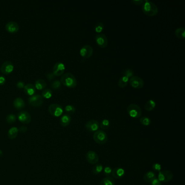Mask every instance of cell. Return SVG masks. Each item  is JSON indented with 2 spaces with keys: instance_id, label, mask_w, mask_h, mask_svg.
Returning <instances> with one entry per match:
<instances>
[{
  "instance_id": "37",
  "label": "cell",
  "mask_w": 185,
  "mask_h": 185,
  "mask_svg": "<svg viewBox=\"0 0 185 185\" xmlns=\"http://www.w3.org/2000/svg\"><path fill=\"white\" fill-rule=\"evenodd\" d=\"M103 170L104 174L106 177H109V176H110V175L111 174L112 169H111V168H110V167L106 166L104 168H103Z\"/></svg>"
},
{
  "instance_id": "9",
  "label": "cell",
  "mask_w": 185,
  "mask_h": 185,
  "mask_svg": "<svg viewBox=\"0 0 185 185\" xmlns=\"http://www.w3.org/2000/svg\"><path fill=\"white\" fill-rule=\"evenodd\" d=\"M85 127L89 132H96L99 128V123L96 119H91L85 123Z\"/></svg>"
},
{
  "instance_id": "8",
  "label": "cell",
  "mask_w": 185,
  "mask_h": 185,
  "mask_svg": "<svg viewBox=\"0 0 185 185\" xmlns=\"http://www.w3.org/2000/svg\"><path fill=\"white\" fill-rule=\"evenodd\" d=\"M80 55L83 58L88 59L92 56L93 49L89 45H85L80 48Z\"/></svg>"
},
{
  "instance_id": "18",
  "label": "cell",
  "mask_w": 185,
  "mask_h": 185,
  "mask_svg": "<svg viewBox=\"0 0 185 185\" xmlns=\"http://www.w3.org/2000/svg\"><path fill=\"white\" fill-rule=\"evenodd\" d=\"M24 89L25 93L30 96L34 95L36 91V88L35 87L34 85L31 83L26 85Z\"/></svg>"
},
{
  "instance_id": "21",
  "label": "cell",
  "mask_w": 185,
  "mask_h": 185,
  "mask_svg": "<svg viewBox=\"0 0 185 185\" xmlns=\"http://www.w3.org/2000/svg\"><path fill=\"white\" fill-rule=\"evenodd\" d=\"M14 107L17 109H21L24 107L25 102L24 99L21 97H17L13 102Z\"/></svg>"
},
{
  "instance_id": "2",
  "label": "cell",
  "mask_w": 185,
  "mask_h": 185,
  "mask_svg": "<svg viewBox=\"0 0 185 185\" xmlns=\"http://www.w3.org/2000/svg\"><path fill=\"white\" fill-rule=\"evenodd\" d=\"M60 82L63 85L70 88H74L77 85V80L76 77L70 72L63 74Z\"/></svg>"
},
{
  "instance_id": "36",
  "label": "cell",
  "mask_w": 185,
  "mask_h": 185,
  "mask_svg": "<svg viewBox=\"0 0 185 185\" xmlns=\"http://www.w3.org/2000/svg\"><path fill=\"white\" fill-rule=\"evenodd\" d=\"M61 83L58 80H56L51 83V87L54 89H58L61 87Z\"/></svg>"
},
{
  "instance_id": "4",
  "label": "cell",
  "mask_w": 185,
  "mask_h": 185,
  "mask_svg": "<svg viewBox=\"0 0 185 185\" xmlns=\"http://www.w3.org/2000/svg\"><path fill=\"white\" fill-rule=\"evenodd\" d=\"M127 112L130 116L134 118H138L142 115V110L136 104H130L127 107Z\"/></svg>"
},
{
  "instance_id": "32",
  "label": "cell",
  "mask_w": 185,
  "mask_h": 185,
  "mask_svg": "<svg viewBox=\"0 0 185 185\" xmlns=\"http://www.w3.org/2000/svg\"><path fill=\"white\" fill-rule=\"evenodd\" d=\"M141 124H142L144 126H148L151 123V119L147 116L142 117L140 119Z\"/></svg>"
},
{
  "instance_id": "33",
  "label": "cell",
  "mask_w": 185,
  "mask_h": 185,
  "mask_svg": "<svg viewBox=\"0 0 185 185\" xmlns=\"http://www.w3.org/2000/svg\"><path fill=\"white\" fill-rule=\"evenodd\" d=\"M65 110L68 115H69V114H74L76 111V109L74 106L72 105H67L65 107Z\"/></svg>"
},
{
  "instance_id": "23",
  "label": "cell",
  "mask_w": 185,
  "mask_h": 185,
  "mask_svg": "<svg viewBox=\"0 0 185 185\" xmlns=\"http://www.w3.org/2000/svg\"><path fill=\"white\" fill-rule=\"evenodd\" d=\"M19 132V129L16 127H12L8 130V136L11 140L15 139L17 137Z\"/></svg>"
},
{
  "instance_id": "22",
  "label": "cell",
  "mask_w": 185,
  "mask_h": 185,
  "mask_svg": "<svg viewBox=\"0 0 185 185\" xmlns=\"http://www.w3.org/2000/svg\"><path fill=\"white\" fill-rule=\"evenodd\" d=\"M99 185H115V181L110 176L106 177L101 180Z\"/></svg>"
},
{
  "instance_id": "3",
  "label": "cell",
  "mask_w": 185,
  "mask_h": 185,
  "mask_svg": "<svg viewBox=\"0 0 185 185\" xmlns=\"http://www.w3.org/2000/svg\"><path fill=\"white\" fill-rule=\"evenodd\" d=\"M93 139L96 143L100 145H103L107 142L108 137L106 133L103 130H98L95 132L93 135Z\"/></svg>"
},
{
  "instance_id": "43",
  "label": "cell",
  "mask_w": 185,
  "mask_h": 185,
  "mask_svg": "<svg viewBox=\"0 0 185 185\" xmlns=\"http://www.w3.org/2000/svg\"><path fill=\"white\" fill-rule=\"evenodd\" d=\"M27 130V128L25 126H21L19 129V131L21 133H25L26 132Z\"/></svg>"
},
{
  "instance_id": "24",
  "label": "cell",
  "mask_w": 185,
  "mask_h": 185,
  "mask_svg": "<svg viewBox=\"0 0 185 185\" xmlns=\"http://www.w3.org/2000/svg\"><path fill=\"white\" fill-rule=\"evenodd\" d=\"M174 34L175 37L180 39H183L185 37V28L183 27H179L177 29H175L174 32Z\"/></svg>"
},
{
  "instance_id": "1",
  "label": "cell",
  "mask_w": 185,
  "mask_h": 185,
  "mask_svg": "<svg viewBox=\"0 0 185 185\" xmlns=\"http://www.w3.org/2000/svg\"><path fill=\"white\" fill-rule=\"evenodd\" d=\"M142 10L143 13L149 16H155L159 12L157 5L154 3L148 0H144L142 5Z\"/></svg>"
},
{
  "instance_id": "19",
  "label": "cell",
  "mask_w": 185,
  "mask_h": 185,
  "mask_svg": "<svg viewBox=\"0 0 185 185\" xmlns=\"http://www.w3.org/2000/svg\"><path fill=\"white\" fill-rule=\"evenodd\" d=\"M71 121V117L68 114L63 115L60 119V123L63 127H67Z\"/></svg>"
},
{
  "instance_id": "28",
  "label": "cell",
  "mask_w": 185,
  "mask_h": 185,
  "mask_svg": "<svg viewBox=\"0 0 185 185\" xmlns=\"http://www.w3.org/2000/svg\"><path fill=\"white\" fill-rule=\"evenodd\" d=\"M103 166L102 164H97L92 168V173L95 175L99 174L103 171Z\"/></svg>"
},
{
  "instance_id": "34",
  "label": "cell",
  "mask_w": 185,
  "mask_h": 185,
  "mask_svg": "<svg viewBox=\"0 0 185 185\" xmlns=\"http://www.w3.org/2000/svg\"><path fill=\"white\" fill-rule=\"evenodd\" d=\"M6 121L8 123H10V124L13 123L14 122H16V116L14 114H9L6 117Z\"/></svg>"
},
{
  "instance_id": "39",
  "label": "cell",
  "mask_w": 185,
  "mask_h": 185,
  "mask_svg": "<svg viewBox=\"0 0 185 185\" xmlns=\"http://www.w3.org/2000/svg\"><path fill=\"white\" fill-rule=\"evenodd\" d=\"M150 183L151 185H162L161 182H160L157 177L152 180Z\"/></svg>"
},
{
  "instance_id": "25",
  "label": "cell",
  "mask_w": 185,
  "mask_h": 185,
  "mask_svg": "<svg viewBox=\"0 0 185 185\" xmlns=\"http://www.w3.org/2000/svg\"><path fill=\"white\" fill-rule=\"evenodd\" d=\"M47 83L45 80L43 79H38L35 81V87L37 90H42L46 87Z\"/></svg>"
},
{
  "instance_id": "46",
  "label": "cell",
  "mask_w": 185,
  "mask_h": 185,
  "mask_svg": "<svg viewBox=\"0 0 185 185\" xmlns=\"http://www.w3.org/2000/svg\"></svg>"
},
{
  "instance_id": "30",
  "label": "cell",
  "mask_w": 185,
  "mask_h": 185,
  "mask_svg": "<svg viewBox=\"0 0 185 185\" xmlns=\"http://www.w3.org/2000/svg\"><path fill=\"white\" fill-rule=\"evenodd\" d=\"M53 94L52 91L50 89H45L42 91V97L45 98H50L52 97Z\"/></svg>"
},
{
  "instance_id": "31",
  "label": "cell",
  "mask_w": 185,
  "mask_h": 185,
  "mask_svg": "<svg viewBox=\"0 0 185 185\" xmlns=\"http://www.w3.org/2000/svg\"><path fill=\"white\" fill-rule=\"evenodd\" d=\"M110 121L108 119H104L101 121V124H99V127L103 130L107 129L110 127Z\"/></svg>"
},
{
  "instance_id": "5",
  "label": "cell",
  "mask_w": 185,
  "mask_h": 185,
  "mask_svg": "<svg viewBox=\"0 0 185 185\" xmlns=\"http://www.w3.org/2000/svg\"><path fill=\"white\" fill-rule=\"evenodd\" d=\"M48 111L53 116L59 117L63 113V109L60 104L53 103L49 106Z\"/></svg>"
},
{
  "instance_id": "15",
  "label": "cell",
  "mask_w": 185,
  "mask_h": 185,
  "mask_svg": "<svg viewBox=\"0 0 185 185\" xmlns=\"http://www.w3.org/2000/svg\"><path fill=\"white\" fill-rule=\"evenodd\" d=\"M65 70V66L64 63L61 62H57L53 66V73L55 76H60L63 74Z\"/></svg>"
},
{
  "instance_id": "12",
  "label": "cell",
  "mask_w": 185,
  "mask_h": 185,
  "mask_svg": "<svg viewBox=\"0 0 185 185\" xmlns=\"http://www.w3.org/2000/svg\"><path fill=\"white\" fill-rule=\"evenodd\" d=\"M44 100L42 96L34 94L28 98V102L31 105L34 106H39L43 103Z\"/></svg>"
},
{
  "instance_id": "17",
  "label": "cell",
  "mask_w": 185,
  "mask_h": 185,
  "mask_svg": "<svg viewBox=\"0 0 185 185\" xmlns=\"http://www.w3.org/2000/svg\"><path fill=\"white\" fill-rule=\"evenodd\" d=\"M111 175L112 177L116 179H119L123 177L125 175V170L124 169L121 167H117L114 168L112 173Z\"/></svg>"
},
{
  "instance_id": "7",
  "label": "cell",
  "mask_w": 185,
  "mask_h": 185,
  "mask_svg": "<svg viewBox=\"0 0 185 185\" xmlns=\"http://www.w3.org/2000/svg\"><path fill=\"white\" fill-rule=\"evenodd\" d=\"M129 82L133 88L137 89H142L144 84L143 80L140 77L136 76H133L132 77H131L129 79Z\"/></svg>"
},
{
  "instance_id": "40",
  "label": "cell",
  "mask_w": 185,
  "mask_h": 185,
  "mask_svg": "<svg viewBox=\"0 0 185 185\" xmlns=\"http://www.w3.org/2000/svg\"><path fill=\"white\" fill-rule=\"evenodd\" d=\"M55 76H56L54 74L53 72H49L46 74V77H47L48 80H51L54 79V78Z\"/></svg>"
},
{
  "instance_id": "14",
  "label": "cell",
  "mask_w": 185,
  "mask_h": 185,
  "mask_svg": "<svg viewBox=\"0 0 185 185\" xmlns=\"http://www.w3.org/2000/svg\"><path fill=\"white\" fill-rule=\"evenodd\" d=\"M14 66L13 63L10 61H5L1 67V70L3 73L9 74L13 71Z\"/></svg>"
},
{
  "instance_id": "13",
  "label": "cell",
  "mask_w": 185,
  "mask_h": 185,
  "mask_svg": "<svg viewBox=\"0 0 185 185\" xmlns=\"http://www.w3.org/2000/svg\"><path fill=\"white\" fill-rule=\"evenodd\" d=\"M18 117L19 121L24 124H28L32 120L31 115L26 111H20L18 114Z\"/></svg>"
},
{
  "instance_id": "45",
  "label": "cell",
  "mask_w": 185,
  "mask_h": 185,
  "mask_svg": "<svg viewBox=\"0 0 185 185\" xmlns=\"http://www.w3.org/2000/svg\"><path fill=\"white\" fill-rule=\"evenodd\" d=\"M3 156V151L0 149V158Z\"/></svg>"
},
{
  "instance_id": "35",
  "label": "cell",
  "mask_w": 185,
  "mask_h": 185,
  "mask_svg": "<svg viewBox=\"0 0 185 185\" xmlns=\"http://www.w3.org/2000/svg\"><path fill=\"white\" fill-rule=\"evenodd\" d=\"M134 71L132 70V69H125L123 72L122 76H126L130 79L131 77L134 76Z\"/></svg>"
},
{
  "instance_id": "42",
  "label": "cell",
  "mask_w": 185,
  "mask_h": 185,
  "mask_svg": "<svg viewBox=\"0 0 185 185\" xmlns=\"http://www.w3.org/2000/svg\"><path fill=\"white\" fill-rule=\"evenodd\" d=\"M144 0H132V2L136 5H141L143 4Z\"/></svg>"
},
{
  "instance_id": "27",
  "label": "cell",
  "mask_w": 185,
  "mask_h": 185,
  "mask_svg": "<svg viewBox=\"0 0 185 185\" xmlns=\"http://www.w3.org/2000/svg\"><path fill=\"white\" fill-rule=\"evenodd\" d=\"M129 80V78H128L126 76H122V77L119 78V80L118 82V86L121 88H124L126 87L128 84Z\"/></svg>"
},
{
  "instance_id": "44",
  "label": "cell",
  "mask_w": 185,
  "mask_h": 185,
  "mask_svg": "<svg viewBox=\"0 0 185 185\" xmlns=\"http://www.w3.org/2000/svg\"><path fill=\"white\" fill-rule=\"evenodd\" d=\"M5 82V78L3 76H0V85H3Z\"/></svg>"
},
{
  "instance_id": "11",
  "label": "cell",
  "mask_w": 185,
  "mask_h": 185,
  "mask_svg": "<svg viewBox=\"0 0 185 185\" xmlns=\"http://www.w3.org/2000/svg\"><path fill=\"white\" fill-rule=\"evenodd\" d=\"M87 161L91 164H96L99 161V156L94 151H89L85 155Z\"/></svg>"
},
{
  "instance_id": "20",
  "label": "cell",
  "mask_w": 185,
  "mask_h": 185,
  "mask_svg": "<svg viewBox=\"0 0 185 185\" xmlns=\"http://www.w3.org/2000/svg\"><path fill=\"white\" fill-rule=\"evenodd\" d=\"M155 178H156V174L152 171L147 172L143 176V179L146 183H150Z\"/></svg>"
},
{
  "instance_id": "6",
  "label": "cell",
  "mask_w": 185,
  "mask_h": 185,
  "mask_svg": "<svg viewBox=\"0 0 185 185\" xmlns=\"http://www.w3.org/2000/svg\"><path fill=\"white\" fill-rule=\"evenodd\" d=\"M173 177V174L171 171L168 170H164L159 172L157 179L160 182L166 183L171 181Z\"/></svg>"
},
{
  "instance_id": "10",
  "label": "cell",
  "mask_w": 185,
  "mask_h": 185,
  "mask_svg": "<svg viewBox=\"0 0 185 185\" xmlns=\"http://www.w3.org/2000/svg\"><path fill=\"white\" fill-rule=\"evenodd\" d=\"M95 39L96 42L100 47L104 48L108 46V37L104 34L100 33V34L96 35Z\"/></svg>"
},
{
  "instance_id": "29",
  "label": "cell",
  "mask_w": 185,
  "mask_h": 185,
  "mask_svg": "<svg viewBox=\"0 0 185 185\" xmlns=\"http://www.w3.org/2000/svg\"><path fill=\"white\" fill-rule=\"evenodd\" d=\"M94 29L96 33H97L98 34H100L101 32L103 31L104 29V24L101 22H98V23L96 24Z\"/></svg>"
},
{
  "instance_id": "38",
  "label": "cell",
  "mask_w": 185,
  "mask_h": 185,
  "mask_svg": "<svg viewBox=\"0 0 185 185\" xmlns=\"http://www.w3.org/2000/svg\"><path fill=\"white\" fill-rule=\"evenodd\" d=\"M161 168V165L159 163H155L152 166V169L155 172H160Z\"/></svg>"
},
{
  "instance_id": "16",
  "label": "cell",
  "mask_w": 185,
  "mask_h": 185,
  "mask_svg": "<svg viewBox=\"0 0 185 185\" xmlns=\"http://www.w3.org/2000/svg\"><path fill=\"white\" fill-rule=\"evenodd\" d=\"M5 29L11 33H16L19 31V25L15 21H9L5 24Z\"/></svg>"
},
{
  "instance_id": "41",
  "label": "cell",
  "mask_w": 185,
  "mask_h": 185,
  "mask_svg": "<svg viewBox=\"0 0 185 185\" xmlns=\"http://www.w3.org/2000/svg\"><path fill=\"white\" fill-rule=\"evenodd\" d=\"M16 86H17V87H18V88L22 89V88H24L25 85H24V82L19 81V82H18V83H16Z\"/></svg>"
},
{
  "instance_id": "26",
  "label": "cell",
  "mask_w": 185,
  "mask_h": 185,
  "mask_svg": "<svg viewBox=\"0 0 185 185\" xmlns=\"http://www.w3.org/2000/svg\"><path fill=\"white\" fill-rule=\"evenodd\" d=\"M156 106V102L153 99L148 100L144 105V108L147 111H151L153 110Z\"/></svg>"
}]
</instances>
